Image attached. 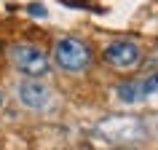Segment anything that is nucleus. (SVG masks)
I'll return each instance as SVG.
<instances>
[{"label":"nucleus","mask_w":158,"mask_h":150,"mask_svg":"<svg viewBox=\"0 0 158 150\" xmlns=\"http://www.w3.org/2000/svg\"><path fill=\"white\" fill-rule=\"evenodd\" d=\"M139 89H142V97H145V99H148V97H156V94H158V73L142 78V81H139Z\"/></svg>","instance_id":"7"},{"label":"nucleus","mask_w":158,"mask_h":150,"mask_svg":"<svg viewBox=\"0 0 158 150\" xmlns=\"http://www.w3.org/2000/svg\"><path fill=\"white\" fill-rule=\"evenodd\" d=\"M16 97L24 107L43 110V107H48V102H51V89L43 83L40 78H24L16 86Z\"/></svg>","instance_id":"5"},{"label":"nucleus","mask_w":158,"mask_h":150,"mask_svg":"<svg viewBox=\"0 0 158 150\" xmlns=\"http://www.w3.org/2000/svg\"><path fill=\"white\" fill-rule=\"evenodd\" d=\"M105 62L107 65H113L115 70H131V67L139 65V59H142V51L139 46L134 40H113L105 48Z\"/></svg>","instance_id":"4"},{"label":"nucleus","mask_w":158,"mask_h":150,"mask_svg":"<svg viewBox=\"0 0 158 150\" xmlns=\"http://www.w3.org/2000/svg\"><path fill=\"white\" fill-rule=\"evenodd\" d=\"M115 97L118 102H123V105H137L142 102V89H139V81H123V83L115 86Z\"/></svg>","instance_id":"6"},{"label":"nucleus","mask_w":158,"mask_h":150,"mask_svg":"<svg viewBox=\"0 0 158 150\" xmlns=\"http://www.w3.org/2000/svg\"><path fill=\"white\" fill-rule=\"evenodd\" d=\"M27 14H30V16H38V19H46V16H48V11H46L43 3H30V6H27Z\"/></svg>","instance_id":"8"},{"label":"nucleus","mask_w":158,"mask_h":150,"mask_svg":"<svg viewBox=\"0 0 158 150\" xmlns=\"http://www.w3.org/2000/svg\"><path fill=\"white\" fill-rule=\"evenodd\" d=\"M0 107H3V91H0Z\"/></svg>","instance_id":"9"},{"label":"nucleus","mask_w":158,"mask_h":150,"mask_svg":"<svg viewBox=\"0 0 158 150\" xmlns=\"http://www.w3.org/2000/svg\"><path fill=\"white\" fill-rule=\"evenodd\" d=\"M8 54H11V62H14L24 75H30V78H38V75L48 73V56H46L38 46L16 43V46L8 48Z\"/></svg>","instance_id":"3"},{"label":"nucleus","mask_w":158,"mask_h":150,"mask_svg":"<svg viewBox=\"0 0 158 150\" xmlns=\"http://www.w3.org/2000/svg\"><path fill=\"white\" fill-rule=\"evenodd\" d=\"M97 134H99L105 142H134L142 140V123L137 118H123V115H110L105 118L99 126H97Z\"/></svg>","instance_id":"2"},{"label":"nucleus","mask_w":158,"mask_h":150,"mask_svg":"<svg viewBox=\"0 0 158 150\" xmlns=\"http://www.w3.org/2000/svg\"><path fill=\"white\" fill-rule=\"evenodd\" d=\"M54 59H56V65L62 70H67V73H81L91 62V51H89V46L83 40H78V38H62L54 46Z\"/></svg>","instance_id":"1"}]
</instances>
